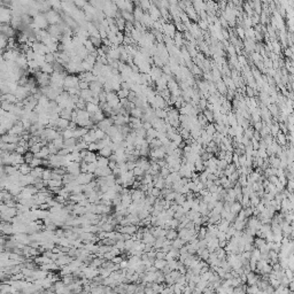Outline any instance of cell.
I'll list each match as a JSON object with an SVG mask.
<instances>
[{
	"instance_id": "9c48e42d",
	"label": "cell",
	"mask_w": 294,
	"mask_h": 294,
	"mask_svg": "<svg viewBox=\"0 0 294 294\" xmlns=\"http://www.w3.org/2000/svg\"><path fill=\"white\" fill-rule=\"evenodd\" d=\"M39 71L44 72V74H47V75H52L54 72V69H53V64H48L46 62H44L43 64L39 66Z\"/></svg>"
},
{
	"instance_id": "52a82bcc",
	"label": "cell",
	"mask_w": 294,
	"mask_h": 294,
	"mask_svg": "<svg viewBox=\"0 0 294 294\" xmlns=\"http://www.w3.org/2000/svg\"><path fill=\"white\" fill-rule=\"evenodd\" d=\"M215 86H216L217 92L220 93V94H222V95H225V94H227V88L225 86V84H224V82L222 81V78L218 79V81L215 83Z\"/></svg>"
},
{
	"instance_id": "4dcf8cb0",
	"label": "cell",
	"mask_w": 294,
	"mask_h": 294,
	"mask_svg": "<svg viewBox=\"0 0 294 294\" xmlns=\"http://www.w3.org/2000/svg\"><path fill=\"white\" fill-rule=\"evenodd\" d=\"M52 178V170L51 169H44V172H43V177H41V179L44 182H48L50 179Z\"/></svg>"
},
{
	"instance_id": "f1b7e54d",
	"label": "cell",
	"mask_w": 294,
	"mask_h": 294,
	"mask_svg": "<svg viewBox=\"0 0 294 294\" xmlns=\"http://www.w3.org/2000/svg\"><path fill=\"white\" fill-rule=\"evenodd\" d=\"M7 43H8V38L5 35L0 33V50H6Z\"/></svg>"
},
{
	"instance_id": "ffe728a7",
	"label": "cell",
	"mask_w": 294,
	"mask_h": 294,
	"mask_svg": "<svg viewBox=\"0 0 294 294\" xmlns=\"http://www.w3.org/2000/svg\"><path fill=\"white\" fill-rule=\"evenodd\" d=\"M241 209H243V207H241V203L240 202H233L232 205L230 206V212L232 213V214H234V215H237Z\"/></svg>"
},
{
	"instance_id": "8fae6325",
	"label": "cell",
	"mask_w": 294,
	"mask_h": 294,
	"mask_svg": "<svg viewBox=\"0 0 294 294\" xmlns=\"http://www.w3.org/2000/svg\"><path fill=\"white\" fill-rule=\"evenodd\" d=\"M97 159H98V155L95 154V153H93V152H88V154H86V156L84 157V162L85 163H93V162H97Z\"/></svg>"
},
{
	"instance_id": "74e56055",
	"label": "cell",
	"mask_w": 294,
	"mask_h": 294,
	"mask_svg": "<svg viewBox=\"0 0 294 294\" xmlns=\"http://www.w3.org/2000/svg\"><path fill=\"white\" fill-rule=\"evenodd\" d=\"M251 57H252V60L254 61V63L260 62V61H263V59H262V57L260 55V53H256V52H253L252 55H251Z\"/></svg>"
},
{
	"instance_id": "d4e9b609",
	"label": "cell",
	"mask_w": 294,
	"mask_h": 294,
	"mask_svg": "<svg viewBox=\"0 0 294 294\" xmlns=\"http://www.w3.org/2000/svg\"><path fill=\"white\" fill-rule=\"evenodd\" d=\"M41 147H43V144H41V141H40V143H37V144L32 145L30 148H29V152H31L32 154L35 155V154H37L38 152H40Z\"/></svg>"
},
{
	"instance_id": "ba28073f",
	"label": "cell",
	"mask_w": 294,
	"mask_h": 294,
	"mask_svg": "<svg viewBox=\"0 0 294 294\" xmlns=\"http://www.w3.org/2000/svg\"><path fill=\"white\" fill-rule=\"evenodd\" d=\"M69 122H70V121H67V119H57V128H55V130H57V131H59V132H62L63 130L68 129V126H69Z\"/></svg>"
},
{
	"instance_id": "d6986e66",
	"label": "cell",
	"mask_w": 294,
	"mask_h": 294,
	"mask_svg": "<svg viewBox=\"0 0 294 294\" xmlns=\"http://www.w3.org/2000/svg\"><path fill=\"white\" fill-rule=\"evenodd\" d=\"M71 110H69V109L64 108L62 109L61 112H60V114H59V116H60V119H67V121H70V119H71Z\"/></svg>"
},
{
	"instance_id": "ab89813d",
	"label": "cell",
	"mask_w": 294,
	"mask_h": 294,
	"mask_svg": "<svg viewBox=\"0 0 294 294\" xmlns=\"http://www.w3.org/2000/svg\"><path fill=\"white\" fill-rule=\"evenodd\" d=\"M196 26H199V29H202V30H206L207 28H208V23H207V21L199 20V21H198V22H196Z\"/></svg>"
},
{
	"instance_id": "7a4b0ae2",
	"label": "cell",
	"mask_w": 294,
	"mask_h": 294,
	"mask_svg": "<svg viewBox=\"0 0 294 294\" xmlns=\"http://www.w3.org/2000/svg\"><path fill=\"white\" fill-rule=\"evenodd\" d=\"M78 83H79V78L77 75H67L63 82V88H78Z\"/></svg>"
},
{
	"instance_id": "8992f818",
	"label": "cell",
	"mask_w": 294,
	"mask_h": 294,
	"mask_svg": "<svg viewBox=\"0 0 294 294\" xmlns=\"http://www.w3.org/2000/svg\"><path fill=\"white\" fill-rule=\"evenodd\" d=\"M162 69L159 67H155V66H153V67L150 68V78H152V81L154 82V81H157L159 78L162 76Z\"/></svg>"
},
{
	"instance_id": "44dd1931",
	"label": "cell",
	"mask_w": 294,
	"mask_h": 294,
	"mask_svg": "<svg viewBox=\"0 0 294 294\" xmlns=\"http://www.w3.org/2000/svg\"><path fill=\"white\" fill-rule=\"evenodd\" d=\"M52 144L55 146V148H57V150H62V148H64L63 147V143H64V140H63V138L62 137H60V138H57V139H54L53 141H51Z\"/></svg>"
},
{
	"instance_id": "ee69618b",
	"label": "cell",
	"mask_w": 294,
	"mask_h": 294,
	"mask_svg": "<svg viewBox=\"0 0 294 294\" xmlns=\"http://www.w3.org/2000/svg\"><path fill=\"white\" fill-rule=\"evenodd\" d=\"M68 154H70V150H68V148H62V150H57V155H60V156H62V157L67 156Z\"/></svg>"
},
{
	"instance_id": "3957f363",
	"label": "cell",
	"mask_w": 294,
	"mask_h": 294,
	"mask_svg": "<svg viewBox=\"0 0 294 294\" xmlns=\"http://www.w3.org/2000/svg\"><path fill=\"white\" fill-rule=\"evenodd\" d=\"M45 17H46L48 26H55V24H57L60 21H62L61 16L59 15V13L53 9H51L50 12H47L46 14H45Z\"/></svg>"
},
{
	"instance_id": "1f68e13d",
	"label": "cell",
	"mask_w": 294,
	"mask_h": 294,
	"mask_svg": "<svg viewBox=\"0 0 294 294\" xmlns=\"http://www.w3.org/2000/svg\"><path fill=\"white\" fill-rule=\"evenodd\" d=\"M29 165H30L31 169H35V168H37V167H41V165H43V160L37 159V157H33V160L31 161Z\"/></svg>"
},
{
	"instance_id": "7402d4cb",
	"label": "cell",
	"mask_w": 294,
	"mask_h": 294,
	"mask_svg": "<svg viewBox=\"0 0 294 294\" xmlns=\"http://www.w3.org/2000/svg\"><path fill=\"white\" fill-rule=\"evenodd\" d=\"M112 154H113V150H110V147H105L99 150V156H102V157H109Z\"/></svg>"
},
{
	"instance_id": "cb8c5ba5",
	"label": "cell",
	"mask_w": 294,
	"mask_h": 294,
	"mask_svg": "<svg viewBox=\"0 0 294 294\" xmlns=\"http://www.w3.org/2000/svg\"><path fill=\"white\" fill-rule=\"evenodd\" d=\"M61 136H62V138H63V140L74 138V130H70V129L63 130V131L61 132Z\"/></svg>"
},
{
	"instance_id": "60d3db41",
	"label": "cell",
	"mask_w": 294,
	"mask_h": 294,
	"mask_svg": "<svg viewBox=\"0 0 294 294\" xmlns=\"http://www.w3.org/2000/svg\"><path fill=\"white\" fill-rule=\"evenodd\" d=\"M90 88V84L86 82H84V81H79V83H78V90L79 91H82V90H88V88Z\"/></svg>"
},
{
	"instance_id": "83f0119b",
	"label": "cell",
	"mask_w": 294,
	"mask_h": 294,
	"mask_svg": "<svg viewBox=\"0 0 294 294\" xmlns=\"http://www.w3.org/2000/svg\"><path fill=\"white\" fill-rule=\"evenodd\" d=\"M167 265V261L165 260H154V267L156 268V270L159 269H163Z\"/></svg>"
},
{
	"instance_id": "6da1fadb",
	"label": "cell",
	"mask_w": 294,
	"mask_h": 294,
	"mask_svg": "<svg viewBox=\"0 0 294 294\" xmlns=\"http://www.w3.org/2000/svg\"><path fill=\"white\" fill-rule=\"evenodd\" d=\"M32 24L36 26V28H38L39 30H47V28H48V23H47L46 17H45V15H43V14H38L37 16H35L32 19Z\"/></svg>"
},
{
	"instance_id": "ac0fdd59",
	"label": "cell",
	"mask_w": 294,
	"mask_h": 294,
	"mask_svg": "<svg viewBox=\"0 0 294 294\" xmlns=\"http://www.w3.org/2000/svg\"><path fill=\"white\" fill-rule=\"evenodd\" d=\"M121 13V16H122V19H123L125 22H131V23H133L134 22V19H133V15H132V13H129V12H125V10H123V12H119Z\"/></svg>"
},
{
	"instance_id": "f6af8a7d",
	"label": "cell",
	"mask_w": 294,
	"mask_h": 294,
	"mask_svg": "<svg viewBox=\"0 0 294 294\" xmlns=\"http://www.w3.org/2000/svg\"><path fill=\"white\" fill-rule=\"evenodd\" d=\"M285 57H287V59H289V60H292L293 59V54H292V48H285Z\"/></svg>"
},
{
	"instance_id": "484cf974",
	"label": "cell",
	"mask_w": 294,
	"mask_h": 294,
	"mask_svg": "<svg viewBox=\"0 0 294 294\" xmlns=\"http://www.w3.org/2000/svg\"><path fill=\"white\" fill-rule=\"evenodd\" d=\"M202 114H203V116L208 121V123H213L214 122V114H213V112L205 109V110H202Z\"/></svg>"
},
{
	"instance_id": "7c38bea8",
	"label": "cell",
	"mask_w": 294,
	"mask_h": 294,
	"mask_svg": "<svg viewBox=\"0 0 294 294\" xmlns=\"http://www.w3.org/2000/svg\"><path fill=\"white\" fill-rule=\"evenodd\" d=\"M1 232L4 233L5 236H12V234H14V233H13V227H12V224H9V223L2 224V227H1Z\"/></svg>"
},
{
	"instance_id": "9a60e30c",
	"label": "cell",
	"mask_w": 294,
	"mask_h": 294,
	"mask_svg": "<svg viewBox=\"0 0 294 294\" xmlns=\"http://www.w3.org/2000/svg\"><path fill=\"white\" fill-rule=\"evenodd\" d=\"M43 172H44V168L41 167H37L35 169H31L30 175L33 177V178H41L43 177Z\"/></svg>"
},
{
	"instance_id": "836d02e7",
	"label": "cell",
	"mask_w": 294,
	"mask_h": 294,
	"mask_svg": "<svg viewBox=\"0 0 294 294\" xmlns=\"http://www.w3.org/2000/svg\"><path fill=\"white\" fill-rule=\"evenodd\" d=\"M23 157H24V163H26V164H30V162L32 160H33V157H35V155L32 154L31 152H26V154L23 155Z\"/></svg>"
},
{
	"instance_id": "d6a6232c",
	"label": "cell",
	"mask_w": 294,
	"mask_h": 294,
	"mask_svg": "<svg viewBox=\"0 0 294 294\" xmlns=\"http://www.w3.org/2000/svg\"><path fill=\"white\" fill-rule=\"evenodd\" d=\"M94 136H95V139H97V141H99V140H102L103 138L106 137V133L103 132L102 130L97 129V130H94Z\"/></svg>"
},
{
	"instance_id": "4316f807",
	"label": "cell",
	"mask_w": 294,
	"mask_h": 294,
	"mask_svg": "<svg viewBox=\"0 0 294 294\" xmlns=\"http://www.w3.org/2000/svg\"><path fill=\"white\" fill-rule=\"evenodd\" d=\"M129 90H124V88H119V91L116 92L119 99H128V95H129Z\"/></svg>"
},
{
	"instance_id": "7dc6e473",
	"label": "cell",
	"mask_w": 294,
	"mask_h": 294,
	"mask_svg": "<svg viewBox=\"0 0 294 294\" xmlns=\"http://www.w3.org/2000/svg\"><path fill=\"white\" fill-rule=\"evenodd\" d=\"M262 126H263V123H262V121H260V122H256V123H254V130L255 131H260V130L262 129Z\"/></svg>"
},
{
	"instance_id": "8d00e7d4",
	"label": "cell",
	"mask_w": 294,
	"mask_h": 294,
	"mask_svg": "<svg viewBox=\"0 0 294 294\" xmlns=\"http://www.w3.org/2000/svg\"><path fill=\"white\" fill-rule=\"evenodd\" d=\"M98 168L97 165V162H93V163H88V167H86V171L88 174H94L95 169Z\"/></svg>"
},
{
	"instance_id": "5bb4252c",
	"label": "cell",
	"mask_w": 294,
	"mask_h": 294,
	"mask_svg": "<svg viewBox=\"0 0 294 294\" xmlns=\"http://www.w3.org/2000/svg\"><path fill=\"white\" fill-rule=\"evenodd\" d=\"M109 163V159L108 157H102V156H98L97 159V165L98 168H107Z\"/></svg>"
},
{
	"instance_id": "f546056e",
	"label": "cell",
	"mask_w": 294,
	"mask_h": 294,
	"mask_svg": "<svg viewBox=\"0 0 294 294\" xmlns=\"http://www.w3.org/2000/svg\"><path fill=\"white\" fill-rule=\"evenodd\" d=\"M205 131H206V133L208 134V136H214V133L216 132V130H215V128H214V123H208V125H207L206 128H205Z\"/></svg>"
},
{
	"instance_id": "5b68a950",
	"label": "cell",
	"mask_w": 294,
	"mask_h": 294,
	"mask_svg": "<svg viewBox=\"0 0 294 294\" xmlns=\"http://www.w3.org/2000/svg\"><path fill=\"white\" fill-rule=\"evenodd\" d=\"M14 95L16 97L17 101H23L24 99L28 98V97L30 95V93H29V91H28L26 88H23V86H17L16 91L14 92Z\"/></svg>"
},
{
	"instance_id": "7bdbcfd3",
	"label": "cell",
	"mask_w": 294,
	"mask_h": 294,
	"mask_svg": "<svg viewBox=\"0 0 294 294\" xmlns=\"http://www.w3.org/2000/svg\"><path fill=\"white\" fill-rule=\"evenodd\" d=\"M227 48V51L229 52V54H230V57H236V50H234V46L233 45H229V46L225 47Z\"/></svg>"
},
{
	"instance_id": "bcb514c9",
	"label": "cell",
	"mask_w": 294,
	"mask_h": 294,
	"mask_svg": "<svg viewBox=\"0 0 294 294\" xmlns=\"http://www.w3.org/2000/svg\"><path fill=\"white\" fill-rule=\"evenodd\" d=\"M88 152H93V153H95V150H97V143L88 144Z\"/></svg>"
},
{
	"instance_id": "c3c4849f",
	"label": "cell",
	"mask_w": 294,
	"mask_h": 294,
	"mask_svg": "<svg viewBox=\"0 0 294 294\" xmlns=\"http://www.w3.org/2000/svg\"><path fill=\"white\" fill-rule=\"evenodd\" d=\"M6 133H7V130H6L5 128L2 126V125H0V137H1V136H4V134H6Z\"/></svg>"
},
{
	"instance_id": "30bf717a",
	"label": "cell",
	"mask_w": 294,
	"mask_h": 294,
	"mask_svg": "<svg viewBox=\"0 0 294 294\" xmlns=\"http://www.w3.org/2000/svg\"><path fill=\"white\" fill-rule=\"evenodd\" d=\"M17 170H19V172H20L21 175L26 176V175H30L31 168H30V165H29V164L23 163V164H20L19 167H17Z\"/></svg>"
},
{
	"instance_id": "e0dca14e",
	"label": "cell",
	"mask_w": 294,
	"mask_h": 294,
	"mask_svg": "<svg viewBox=\"0 0 294 294\" xmlns=\"http://www.w3.org/2000/svg\"><path fill=\"white\" fill-rule=\"evenodd\" d=\"M143 109L141 108H133L132 110H130V117H134V119H141V116H143Z\"/></svg>"
},
{
	"instance_id": "b9f144b4",
	"label": "cell",
	"mask_w": 294,
	"mask_h": 294,
	"mask_svg": "<svg viewBox=\"0 0 294 294\" xmlns=\"http://www.w3.org/2000/svg\"><path fill=\"white\" fill-rule=\"evenodd\" d=\"M29 150V148H26V147H22V146H17L16 147V150H15V152L17 153V154H20V155H24Z\"/></svg>"
},
{
	"instance_id": "2e32d148",
	"label": "cell",
	"mask_w": 294,
	"mask_h": 294,
	"mask_svg": "<svg viewBox=\"0 0 294 294\" xmlns=\"http://www.w3.org/2000/svg\"><path fill=\"white\" fill-rule=\"evenodd\" d=\"M88 39H90V41L92 43V45L94 46V48H95V50L100 48V47H101V45H102V39H101L100 37H90Z\"/></svg>"
},
{
	"instance_id": "d590c367",
	"label": "cell",
	"mask_w": 294,
	"mask_h": 294,
	"mask_svg": "<svg viewBox=\"0 0 294 294\" xmlns=\"http://www.w3.org/2000/svg\"><path fill=\"white\" fill-rule=\"evenodd\" d=\"M156 136H157V131H156L155 129H153V128L146 130V137H150V138H152V139H155Z\"/></svg>"
},
{
	"instance_id": "603a6c76",
	"label": "cell",
	"mask_w": 294,
	"mask_h": 294,
	"mask_svg": "<svg viewBox=\"0 0 294 294\" xmlns=\"http://www.w3.org/2000/svg\"><path fill=\"white\" fill-rule=\"evenodd\" d=\"M176 238H178V233H177V231H176V230H172V229H169V230L167 231V234H165V239H168V240H174V239H176Z\"/></svg>"
},
{
	"instance_id": "e575fe53",
	"label": "cell",
	"mask_w": 294,
	"mask_h": 294,
	"mask_svg": "<svg viewBox=\"0 0 294 294\" xmlns=\"http://www.w3.org/2000/svg\"><path fill=\"white\" fill-rule=\"evenodd\" d=\"M45 62L48 63V64H53L55 62V55L53 53H48L45 55Z\"/></svg>"
},
{
	"instance_id": "f35d334b",
	"label": "cell",
	"mask_w": 294,
	"mask_h": 294,
	"mask_svg": "<svg viewBox=\"0 0 294 294\" xmlns=\"http://www.w3.org/2000/svg\"><path fill=\"white\" fill-rule=\"evenodd\" d=\"M236 32H237L238 37H239L240 39H244V40H245V30H244L241 26H238L237 28H236Z\"/></svg>"
},
{
	"instance_id": "277c9868",
	"label": "cell",
	"mask_w": 294,
	"mask_h": 294,
	"mask_svg": "<svg viewBox=\"0 0 294 294\" xmlns=\"http://www.w3.org/2000/svg\"><path fill=\"white\" fill-rule=\"evenodd\" d=\"M106 102L108 103L109 107L115 108V107L119 103V97H117L116 92L106 93Z\"/></svg>"
},
{
	"instance_id": "4fadbf2b",
	"label": "cell",
	"mask_w": 294,
	"mask_h": 294,
	"mask_svg": "<svg viewBox=\"0 0 294 294\" xmlns=\"http://www.w3.org/2000/svg\"><path fill=\"white\" fill-rule=\"evenodd\" d=\"M85 110H86V112H88L90 115H92V114L97 113L98 110H100V108H99L98 105H94V103L88 102V103H86V107H85Z\"/></svg>"
},
{
	"instance_id": "681fc988",
	"label": "cell",
	"mask_w": 294,
	"mask_h": 294,
	"mask_svg": "<svg viewBox=\"0 0 294 294\" xmlns=\"http://www.w3.org/2000/svg\"><path fill=\"white\" fill-rule=\"evenodd\" d=\"M32 294H40V293H38V292H33Z\"/></svg>"
}]
</instances>
